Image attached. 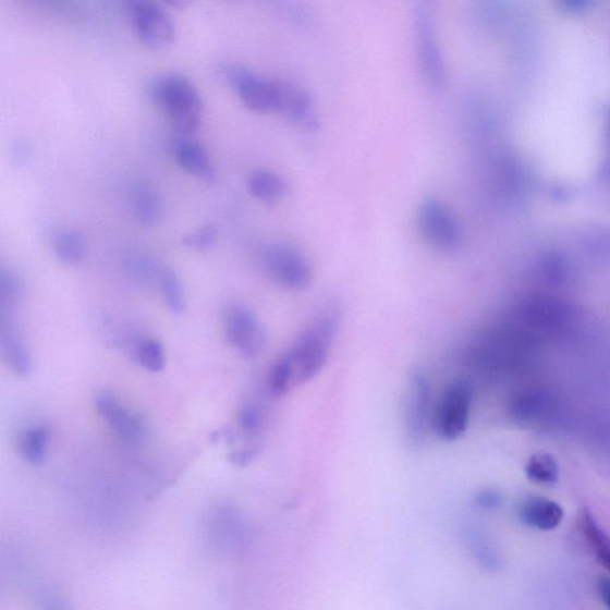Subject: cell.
Returning a JSON list of instances; mask_svg holds the SVG:
<instances>
[{
  "label": "cell",
  "mask_w": 610,
  "mask_h": 610,
  "mask_svg": "<svg viewBox=\"0 0 610 610\" xmlns=\"http://www.w3.org/2000/svg\"><path fill=\"white\" fill-rule=\"evenodd\" d=\"M414 36L419 75L430 91L441 93L448 84V72L438 42L436 23L430 9L416 4Z\"/></svg>",
  "instance_id": "cell-3"
},
{
  "label": "cell",
  "mask_w": 610,
  "mask_h": 610,
  "mask_svg": "<svg viewBox=\"0 0 610 610\" xmlns=\"http://www.w3.org/2000/svg\"><path fill=\"white\" fill-rule=\"evenodd\" d=\"M175 161L190 174L198 180L211 184L216 180V172L208 150L199 143L187 137H181L174 149Z\"/></svg>",
  "instance_id": "cell-15"
},
{
  "label": "cell",
  "mask_w": 610,
  "mask_h": 610,
  "mask_svg": "<svg viewBox=\"0 0 610 610\" xmlns=\"http://www.w3.org/2000/svg\"><path fill=\"white\" fill-rule=\"evenodd\" d=\"M580 528L599 562L610 572V537L608 533L597 523L590 511L584 510L580 515Z\"/></svg>",
  "instance_id": "cell-17"
},
{
  "label": "cell",
  "mask_w": 610,
  "mask_h": 610,
  "mask_svg": "<svg viewBox=\"0 0 610 610\" xmlns=\"http://www.w3.org/2000/svg\"><path fill=\"white\" fill-rule=\"evenodd\" d=\"M133 28L146 47L152 50L169 48L175 37L172 19L155 0H121Z\"/></svg>",
  "instance_id": "cell-6"
},
{
  "label": "cell",
  "mask_w": 610,
  "mask_h": 610,
  "mask_svg": "<svg viewBox=\"0 0 610 610\" xmlns=\"http://www.w3.org/2000/svg\"><path fill=\"white\" fill-rule=\"evenodd\" d=\"M465 542L469 552L474 554L478 564L488 570L498 569L499 557L485 533L474 526L464 530Z\"/></svg>",
  "instance_id": "cell-18"
},
{
  "label": "cell",
  "mask_w": 610,
  "mask_h": 610,
  "mask_svg": "<svg viewBox=\"0 0 610 610\" xmlns=\"http://www.w3.org/2000/svg\"><path fill=\"white\" fill-rule=\"evenodd\" d=\"M603 174L605 176L610 178V155L607 156L605 167H603Z\"/></svg>",
  "instance_id": "cell-38"
},
{
  "label": "cell",
  "mask_w": 610,
  "mask_h": 610,
  "mask_svg": "<svg viewBox=\"0 0 610 610\" xmlns=\"http://www.w3.org/2000/svg\"><path fill=\"white\" fill-rule=\"evenodd\" d=\"M49 431L44 427L30 428L22 437L21 451L24 460L40 465L46 460Z\"/></svg>",
  "instance_id": "cell-22"
},
{
  "label": "cell",
  "mask_w": 610,
  "mask_h": 610,
  "mask_svg": "<svg viewBox=\"0 0 610 610\" xmlns=\"http://www.w3.org/2000/svg\"><path fill=\"white\" fill-rule=\"evenodd\" d=\"M96 405L99 414L123 440L134 442L143 437L144 430L139 419L110 393H100Z\"/></svg>",
  "instance_id": "cell-13"
},
{
  "label": "cell",
  "mask_w": 610,
  "mask_h": 610,
  "mask_svg": "<svg viewBox=\"0 0 610 610\" xmlns=\"http://www.w3.org/2000/svg\"><path fill=\"white\" fill-rule=\"evenodd\" d=\"M136 220L145 225H155L161 218V200L155 190L139 187L133 198Z\"/></svg>",
  "instance_id": "cell-19"
},
{
  "label": "cell",
  "mask_w": 610,
  "mask_h": 610,
  "mask_svg": "<svg viewBox=\"0 0 610 610\" xmlns=\"http://www.w3.org/2000/svg\"><path fill=\"white\" fill-rule=\"evenodd\" d=\"M248 191L264 205L272 206L285 197L288 186L281 175L272 171L258 170L249 176Z\"/></svg>",
  "instance_id": "cell-16"
},
{
  "label": "cell",
  "mask_w": 610,
  "mask_h": 610,
  "mask_svg": "<svg viewBox=\"0 0 610 610\" xmlns=\"http://www.w3.org/2000/svg\"><path fill=\"white\" fill-rule=\"evenodd\" d=\"M596 590L605 607L610 609V578L600 577L599 581H597Z\"/></svg>",
  "instance_id": "cell-34"
},
{
  "label": "cell",
  "mask_w": 610,
  "mask_h": 610,
  "mask_svg": "<svg viewBox=\"0 0 610 610\" xmlns=\"http://www.w3.org/2000/svg\"><path fill=\"white\" fill-rule=\"evenodd\" d=\"M553 3L564 15L580 16L591 8L593 0H553Z\"/></svg>",
  "instance_id": "cell-32"
},
{
  "label": "cell",
  "mask_w": 610,
  "mask_h": 610,
  "mask_svg": "<svg viewBox=\"0 0 610 610\" xmlns=\"http://www.w3.org/2000/svg\"><path fill=\"white\" fill-rule=\"evenodd\" d=\"M0 346L3 357L19 376H27L32 370V357L27 345L19 332V328L12 313H2V326H0Z\"/></svg>",
  "instance_id": "cell-12"
},
{
  "label": "cell",
  "mask_w": 610,
  "mask_h": 610,
  "mask_svg": "<svg viewBox=\"0 0 610 610\" xmlns=\"http://www.w3.org/2000/svg\"><path fill=\"white\" fill-rule=\"evenodd\" d=\"M152 103L171 121L181 137L193 135L202 122V97L197 87L181 74H163L149 86Z\"/></svg>",
  "instance_id": "cell-1"
},
{
  "label": "cell",
  "mask_w": 610,
  "mask_h": 610,
  "mask_svg": "<svg viewBox=\"0 0 610 610\" xmlns=\"http://www.w3.org/2000/svg\"><path fill=\"white\" fill-rule=\"evenodd\" d=\"M582 246L593 258L610 263V227L601 225L590 228L583 235Z\"/></svg>",
  "instance_id": "cell-24"
},
{
  "label": "cell",
  "mask_w": 610,
  "mask_h": 610,
  "mask_svg": "<svg viewBox=\"0 0 610 610\" xmlns=\"http://www.w3.org/2000/svg\"><path fill=\"white\" fill-rule=\"evenodd\" d=\"M267 387H269V391L274 398H283L292 389H295L286 355L272 366L269 378H267Z\"/></svg>",
  "instance_id": "cell-27"
},
{
  "label": "cell",
  "mask_w": 610,
  "mask_h": 610,
  "mask_svg": "<svg viewBox=\"0 0 610 610\" xmlns=\"http://www.w3.org/2000/svg\"><path fill=\"white\" fill-rule=\"evenodd\" d=\"M541 273L546 281L557 285L562 284L569 273V267L565 259L559 254H549L541 261Z\"/></svg>",
  "instance_id": "cell-29"
},
{
  "label": "cell",
  "mask_w": 610,
  "mask_h": 610,
  "mask_svg": "<svg viewBox=\"0 0 610 610\" xmlns=\"http://www.w3.org/2000/svg\"><path fill=\"white\" fill-rule=\"evenodd\" d=\"M476 503L483 510H495L502 503V496L495 490H483L476 495Z\"/></svg>",
  "instance_id": "cell-33"
},
{
  "label": "cell",
  "mask_w": 610,
  "mask_h": 610,
  "mask_svg": "<svg viewBox=\"0 0 610 610\" xmlns=\"http://www.w3.org/2000/svg\"><path fill=\"white\" fill-rule=\"evenodd\" d=\"M218 228L213 224H207L197 229L196 232L186 235L183 239V243L185 246L196 251H207L218 241Z\"/></svg>",
  "instance_id": "cell-30"
},
{
  "label": "cell",
  "mask_w": 610,
  "mask_h": 610,
  "mask_svg": "<svg viewBox=\"0 0 610 610\" xmlns=\"http://www.w3.org/2000/svg\"><path fill=\"white\" fill-rule=\"evenodd\" d=\"M240 427L248 436H256L263 425V414L257 405H247L240 413Z\"/></svg>",
  "instance_id": "cell-31"
},
{
  "label": "cell",
  "mask_w": 610,
  "mask_h": 610,
  "mask_svg": "<svg viewBox=\"0 0 610 610\" xmlns=\"http://www.w3.org/2000/svg\"><path fill=\"white\" fill-rule=\"evenodd\" d=\"M23 283L16 273L4 270L0 273V307H2V313L15 310L23 297Z\"/></svg>",
  "instance_id": "cell-25"
},
{
  "label": "cell",
  "mask_w": 610,
  "mask_h": 610,
  "mask_svg": "<svg viewBox=\"0 0 610 610\" xmlns=\"http://www.w3.org/2000/svg\"><path fill=\"white\" fill-rule=\"evenodd\" d=\"M160 284L168 308L175 315H181L186 309V300L180 278L170 269L164 270L160 277Z\"/></svg>",
  "instance_id": "cell-23"
},
{
  "label": "cell",
  "mask_w": 610,
  "mask_h": 610,
  "mask_svg": "<svg viewBox=\"0 0 610 610\" xmlns=\"http://www.w3.org/2000/svg\"><path fill=\"white\" fill-rule=\"evenodd\" d=\"M277 113L301 130L315 132L320 129L319 117L312 97L297 85L282 82Z\"/></svg>",
  "instance_id": "cell-11"
},
{
  "label": "cell",
  "mask_w": 610,
  "mask_h": 610,
  "mask_svg": "<svg viewBox=\"0 0 610 610\" xmlns=\"http://www.w3.org/2000/svg\"><path fill=\"white\" fill-rule=\"evenodd\" d=\"M335 332V314L333 312L322 314L285 354L295 388L308 383L324 370Z\"/></svg>",
  "instance_id": "cell-2"
},
{
  "label": "cell",
  "mask_w": 610,
  "mask_h": 610,
  "mask_svg": "<svg viewBox=\"0 0 610 610\" xmlns=\"http://www.w3.org/2000/svg\"><path fill=\"white\" fill-rule=\"evenodd\" d=\"M437 3H438V0H417L418 5L426 7L430 10H434V8Z\"/></svg>",
  "instance_id": "cell-37"
},
{
  "label": "cell",
  "mask_w": 610,
  "mask_h": 610,
  "mask_svg": "<svg viewBox=\"0 0 610 610\" xmlns=\"http://www.w3.org/2000/svg\"><path fill=\"white\" fill-rule=\"evenodd\" d=\"M418 231L428 245L439 251H454L462 231L452 210L437 198H427L417 212Z\"/></svg>",
  "instance_id": "cell-8"
},
{
  "label": "cell",
  "mask_w": 610,
  "mask_h": 610,
  "mask_svg": "<svg viewBox=\"0 0 610 610\" xmlns=\"http://www.w3.org/2000/svg\"><path fill=\"white\" fill-rule=\"evenodd\" d=\"M125 270L131 274L135 281L138 282H150L155 281L157 278V266L149 257L143 256V254H131L126 257Z\"/></svg>",
  "instance_id": "cell-28"
},
{
  "label": "cell",
  "mask_w": 610,
  "mask_h": 610,
  "mask_svg": "<svg viewBox=\"0 0 610 610\" xmlns=\"http://www.w3.org/2000/svg\"><path fill=\"white\" fill-rule=\"evenodd\" d=\"M434 411L429 381L425 375L416 371L410 379L405 405L406 440L412 448L422 447L431 427Z\"/></svg>",
  "instance_id": "cell-9"
},
{
  "label": "cell",
  "mask_w": 610,
  "mask_h": 610,
  "mask_svg": "<svg viewBox=\"0 0 610 610\" xmlns=\"http://www.w3.org/2000/svg\"><path fill=\"white\" fill-rule=\"evenodd\" d=\"M164 2H167L168 4H170L175 9L183 10L188 8L191 4H193L194 0H164Z\"/></svg>",
  "instance_id": "cell-35"
},
{
  "label": "cell",
  "mask_w": 610,
  "mask_h": 610,
  "mask_svg": "<svg viewBox=\"0 0 610 610\" xmlns=\"http://www.w3.org/2000/svg\"><path fill=\"white\" fill-rule=\"evenodd\" d=\"M518 517L524 525L539 530H552L561 525L564 510L556 501L533 496L521 503Z\"/></svg>",
  "instance_id": "cell-14"
},
{
  "label": "cell",
  "mask_w": 610,
  "mask_h": 610,
  "mask_svg": "<svg viewBox=\"0 0 610 610\" xmlns=\"http://www.w3.org/2000/svg\"><path fill=\"white\" fill-rule=\"evenodd\" d=\"M474 390L466 380H456L442 392L438 400L431 429L444 441H454L464 436L472 415Z\"/></svg>",
  "instance_id": "cell-4"
},
{
  "label": "cell",
  "mask_w": 610,
  "mask_h": 610,
  "mask_svg": "<svg viewBox=\"0 0 610 610\" xmlns=\"http://www.w3.org/2000/svg\"><path fill=\"white\" fill-rule=\"evenodd\" d=\"M606 135H607V148L608 155L610 152V107L607 113V124H606Z\"/></svg>",
  "instance_id": "cell-36"
},
{
  "label": "cell",
  "mask_w": 610,
  "mask_h": 610,
  "mask_svg": "<svg viewBox=\"0 0 610 610\" xmlns=\"http://www.w3.org/2000/svg\"><path fill=\"white\" fill-rule=\"evenodd\" d=\"M224 80L243 105L257 113H277L281 100L282 82L271 81L241 65H228Z\"/></svg>",
  "instance_id": "cell-5"
},
{
  "label": "cell",
  "mask_w": 610,
  "mask_h": 610,
  "mask_svg": "<svg viewBox=\"0 0 610 610\" xmlns=\"http://www.w3.org/2000/svg\"><path fill=\"white\" fill-rule=\"evenodd\" d=\"M263 266L277 285L292 291L307 289L313 281L310 265L295 247L276 244L263 253Z\"/></svg>",
  "instance_id": "cell-7"
},
{
  "label": "cell",
  "mask_w": 610,
  "mask_h": 610,
  "mask_svg": "<svg viewBox=\"0 0 610 610\" xmlns=\"http://www.w3.org/2000/svg\"><path fill=\"white\" fill-rule=\"evenodd\" d=\"M54 249L57 257L63 264L76 265L85 258L86 244L80 233L66 231L56 237Z\"/></svg>",
  "instance_id": "cell-21"
},
{
  "label": "cell",
  "mask_w": 610,
  "mask_h": 610,
  "mask_svg": "<svg viewBox=\"0 0 610 610\" xmlns=\"http://www.w3.org/2000/svg\"><path fill=\"white\" fill-rule=\"evenodd\" d=\"M225 335L228 341L247 358L258 357L267 343L265 329L256 315L241 307L228 310Z\"/></svg>",
  "instance_id": "cell-10"
},
{
  "label": "cell",
  "mask_w": 610,
  "mask_h": 610,
  "mask_svg": "<svg viewBox=\"0 0 610 610\" xmlns=\"http://www.w3.org/2000/svg\"><path fill=\"white\" fill-rule=\"evenodd\" d=\"M136 359L150 373H160L167 365V354H164L161 342L157 340L139 342L136 349Z\"/></svg>",
  "instance_id": "cell-26"
},
{
  "label": "cell",
  "mask_w": 610,
  "mask_h": 610,
  "mask_svg": "<svg viewBox=\"0 0 610 610\" xmlns=\"http://www.w3.org/2000/svg\"><path fill=\"white\" fill-rule=\"evenodd\" d=\"M525 474L536 485L552 486L559 478V466L553 455L536 453L529 457Z\"/></svg>",
  "instance_id": "cell-20"
}]
</instances>
